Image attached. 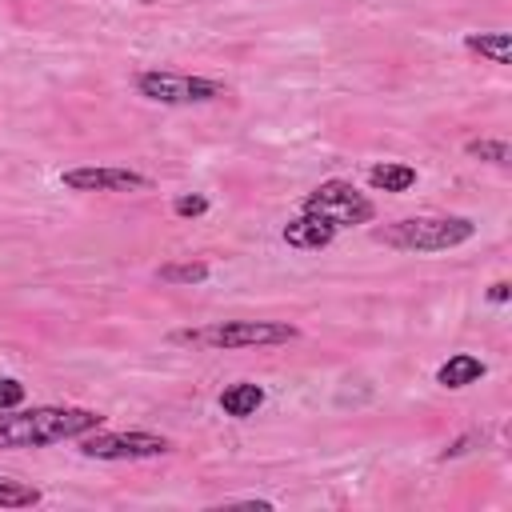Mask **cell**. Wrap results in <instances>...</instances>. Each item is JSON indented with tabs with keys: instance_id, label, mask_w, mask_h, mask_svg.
I'll return each instance as SVG.
<instances>
[{
	"instance_id": "obj_1",
	"label": "cell",
	"mask_w": 512,
	"mask_h": 512,
	"mask_svg": "<svg viewBox=\"0 0 512 512\" xmlns=\"http://www.w3.org/2000/svg\"><path fill=\"white\" fill-rule=\"evenodd\" d=\"M104 416L92 408H4L0 412V448H44L68 436H84L100 428Z\"/></svg>"
},
{
	"instance_id": "obj_2",
	"label": "cell",
	"mask_w": 512,
	"mask_h": 512,
	"mask_svg": "<svg viewBox=\"0 0 512 512\" xmlns=\"http://www.w3.org/2000/svg\"><path fill=\"white\" fill-rule=\"evenodd\" d=\"M300 332L292 324L280 320H224V324H208V328H180L172 332L176 344H192V348H268V344H288Z\"/></svg>"
},
{
	"instance_id": "obj_3",
	"label": "cell",
	"mask_w": 512,
	"mask_h": 512,
	"mask_svg": "<svg viewBox=\"0 0 512 512\" xmlns=\"http://www.w3.org/2000/svg\"><path fill=\"white\" fill-rule=\"evenodd\" d=\"M472 236H476V224L468 216H412L384 232V240L404 252H448Z\"/></svg>"
},
{
	"instance_id": "obj_4",
	"label": "cell",
	"mask_w": 512,
	"mask_h": 512,
	"mask_svg": "<svg viewBox=\"0 0 512 512\" xmlns=\"http://www.w3.org/2000/svg\"><path fill=\"white\" fill-rule=\"evenodd\" d=\"M300 212H316V216L332 220L336 228H356V224H368L376 216L372 200L356 184H348V180H324L320 188H312L304 196Z\"/></svg>"
},
{
	"instance_id": "obj_5",
	"label": "cell",
	"mask_w": 512,
	"mask_h": 512,
	"mask_svg": "<svg viewBox=\"0 0 512 512\" xmlns=\"http://www.w3.org/2000/svg\"><path fill=\"white\" fill-rule=\"evenodd\" d=\"M136 88L156 104H208L224 96V84L208 76H180V72H140Z\"/></svg>"
},
{
	"instance_id": "obj_6",
	"label": "cell",
	"mask_w": 512,
	"mask_h": 512,
	"mask_svg": "<svg viewBox=\"0 0 512 512\" xmlns=\"http://www.w3.org/2000/svg\"><path fill=\"white\" fill-rule=\"evenodd\" d=\"M172 444L156 432H84L80 436V452L96 456V460H148V456H164Z\"/></svg>"
},
{
	"instance_id": "obj_7",
	"label": "cell",
	"mask_w": 512,
	"mask_h": 512,
	"mask_svg": "<svg viewBox=\"0 0 512 512\" xmlns=\"http://www.w3.org/2000/svg\"><path fill=\"white\" fill-rule=\"evenodd\" d=\"M60 184L72 192H148L152 188V180L132 168H68Z\"/></svg>"
},
{
	"instance_id": "obj_8",
	"label": "cell",
	"mask_w": 512,
	"mask_h": 512,
	"mask_svg": "<svg viewBox=\"0 0 512 512\" xmlns=\"http://www.w3.org/2000/svg\"><path fill=\"white\" fill-rule=\"evenodd\" d=\"M336 224L332 220H324V216H316V212H300V216H292L288 224H284V240L292 244V248H328L332 240H336Z\"/></svg>"
},
{
	"instance_id": "obj_9",
	"label": "cell",
	"mask_w": 512,
	"mask_h": 512,
	"mask_svg": "<svg viewBox=\"0 0 512 512\" xmlns=\"http://www.w3.org/2000/svg\"><path fill=\"white\" fill-rule=\"evenodd\" d=\"M484 372H488L484 360H476V356H468V352H456V356H448V360L436 368V384H444V388H468V384H476Z\"/></svg>"
},
{
	"instance_id": "obj_10",
	"label": "cell",
	"mask_w": 512,
	"mask_h": 512,
	"mask_svg": "<svg viewBox=\"0 0 512 512\" xmlns=\"http://www.w3.org/2000/svg\"><path fill=\"white\" fill-rule=\"evenodd\" d=\"M260 404H264V388H260V384H248V380L228 384V388L220 392V408H224V416H236V420L252 416Z\"/></svg>"
},
{
	"instance_id": "obj_11",
	"label": "cell",
	"mask_w": 512,
	"mask_h": 512,
	"mask_svg": "<svg viewBox=\"0 0 512 512\" xmlns=\"http://www.w3.org/2000/svg\"><path fill=\"white\" fill-rule=\"evenodd\" d=\"M368 184L380 188V192H408L416 184V168H408V164H372Z\"/></svg>"
},
{
	"instance_id": "obj_12",
	"label": "cell",
	"mask_w": 512,
	"mask_h": 512,
	"mask_svg": "<svg viewBox=\"0 0 512 512\" xmlns=\"http://www.w3.org/2000/svg\"><path fill=\"white\" fill-rule=\"evenodd\" d=\"M464 44H468V52H480V56H488L492 64H508L512 60V40H508V32H472V36H464Z\"/></svg>"
},
{
	"instance_id": "obj_13",
	"label": "cell",
	"mask_w": 512,
	"mask_h": 512,
	"mask_svg": "<svg viewBox=\"0 0 512 512\" xmlns=\"http://www.w3.org/2000/svg\"><path fill=\"white\" fill-rule=\"evenodd\" d=\"M32 504H40V488L0 476V508H32Z\"/></svg>"
},
{
	"instance_id": "obj_14",
	"label": "cell",
	"mask_w": 512,
	"mask_h": 512,
	"mask_svg": "<svg viewBox=\"0 0 512 512\" xmlns=\"http://www.w3.org/2000/svg\"><path fill=\"white\" fill-rule=\"evenodd\" d=\"M156 276H160L164 284H204V280H208V264H200V260H188V264H160Z\"/></svg>"
},
{
	"instance_id": "obj_15",
	"label": "cell",
	"mask_w": 512,
	"mask_h": 512,
	"mask_svg": "<svg viewBox=\"0 0 512 512\" xmlns=\"http://www.w3.org/2000/svg\"><path fill=\"white\" fill-rule=\"evenodd\" d=\"M468 156L492 160V164H508V144L504 140H468Z\"/></svg>"
},
{
	"instance_id": "obj_16",
	"label": "cell",
	"mask_w": 512,
	"mask_h": 512,
	"mask_svg": "<svg viewBox=\"0 0 512 512\" xmlns=\"http://www.w3.org/2000/svg\"><path fill=\"white\" fill-rule=\"evenodd\" d=\"M20 400H24V384L0 376V412H4V408H20Z\"/></svg>"
},
{
	"instance_id": "obj_17",
	"label": "cell",
	"mask_w": 512,
	"mask_h": 512,
	"mask_svg": "<svg viewBox=\"0 0 512 512\" xmlns=\"http://www.w3.org/2000/svg\"><path fill=\"white\" fill-rule=\"evenodd\" d=\"M172 212H176V216H204V212H208V200H204V196H176Z\"/></svg>"
},
{
	"instance_id": "obj_18",
	"label": "cell",
	"mask_w": 512,
	"mask_h": 512,
	"mask_svg": "<svg viewBox=\"0 0 512 512\" xmlns=\"http://www.w3.org/2000/svg\"><path fill=\"white\" fill-rule=\"evenodd\" d=\"M488 300H492V304H504V300H508V284H504V280H496V284L488 288Z\"/></svg>"
},
{
	"instance_id": "obj_19",
	"label": "cell",
	"mask_w": 512,
	"mask_h": 512,
	"mask_svg": "<svg viewBox=\"0 0 512 512\" xmlns=\"http://www.w3.org/2000/svg\"><path fill=\"white\" fill-rule=\"evenodd\" d=\"M144 4H148V0H144Z\"/></svg>"
}]
</instances>
